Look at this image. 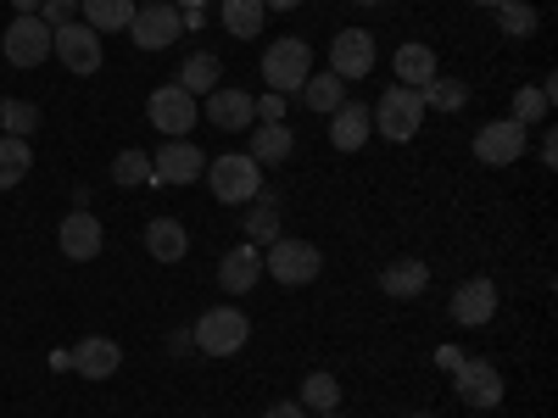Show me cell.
<instances>
[{
    "instance_id": "obj_1",
    "label": "cell",
    "mask_w": 558,
    "mask_h": 418,
    "mask_svg": "<svg viewBox=\"0 0 558 418\" xmlns=\"http://www.w3.org/2000/svg\"><path fill=\"white\" fill-rule=\"evenodd\" d=\"M202 179L213 184V196H218L223 207H246V201H257V196H263V168H257L246 151L213 157V162L202 168Z\"/></svg>"
},
{
    "instance_id": "obj_2",
    "label": "cell",
    "mask_w": 558,
    "mask_h": 418,
    "mask_svg": "<svg viewBox=\"0 0 558 418\" xmlns=\"http://www.w3.org/2000/svg\"><path fill=\"white\" fill-rule=\"evenodd\" d=\"M307 73H313V51H307V39H296V34L274 39L263 51V78H268L274 96H302Z\"/></svg>"
},
{
    "instance_id": "obj_3",
    "label": "cell",
    "mask_w": 558,
    "mask_h": 418,
    "mask_svg": "<svg viewBox=\"0 0 558 418\" xmlns=\"http://www.w3.org/2000/svg\"><path fill=\"white\" fill-rule=\"evenodd\" d=\"M191 341H196V352H207V357H235V352L252 341V318H246L241 307H213V312L196 318Z\"/></svg>"
},
{
    "instance_id": "obj_4",
    "label": "cell",
    "mask_w": 558,
    "mask_h": 418,
    "mask_svg": "<svg viewBox=\"0 0 558 418\" xmlns=\"http://www.w3.org/2000/svg\"><path fill=\"white\" fill-rule=\"evenodd\" d=\"M324 268V251L313 241H286L279 235L274 246H263V273L279 279V285H313Z\"/></svg>"
},
{
    "instance_id": "obj_5",
    "label": "cell",
    "mask_w": 558,
    "mask_h": 418,
    "mask_svg": "<svg viewBox=\"0 0 558 418\" xmlns=\"http://www.w3.org/2000/svg\"><path fill=\"white\" fill-rule=\"evenodd\" d=\"M368 118H375V134H386L391 146H408L418 134V123H425V101H418V89L391 84L380 96V107H368Z\"/></svg>"
},
{
    "instance_id": "obj_6",
    "label": "cell",
    "mask_w": 558,
    "mask_h": 418,
    "mask_svg": "<svg viewBox=\"0 0 558 418\" xmlns=\"http://www.w3.org/2000/svg\"><path fill=\"white\" fill-rule=\"evenodd\" d=\"M146 123L162 139H184L202 123V107H196V96H184L179 84H162V89H151V101H146Z\"/></svg>"
},
{
    "instance_id": "obj_7",
    "label": "cell",
    "mask_w": 558,
    "mask_h": 418,
    "mask_svg": "<svg viewBox=\"0 0 558 418\" xmlns=\"http://www.w3.org/2000/svg\"><path fill=\"white\" fill-rule=\"evenodd\" d=\"M51 57H62V67L68 73H78V78H89V73H101V34L89 28V23H62V28H51Z\"/></svg>"
},
{
    "instance_id": "obj_8",
    "label": "cell",
    "mask_w": 558,
    "mask_h": 418,
    "mask_svg": "<svg viewBox=\"0 0 558 418\" xmlns=\"http://www.w3.org/2000/svg\"><path fill=\"white\" fill-rule=\"evenodd\" d=\"M0 51H7L12 67H39L51 57V23H39L34 12L28 17H12L7 34H0Z\"/></svg>"
},
{
    "instance_id": "obj_9",
    "label": "cell",
    "mask_w": 558,
    "mask_h": 418,
    "mask_svg": "<svg viewBox=\"0 0 558 418\" xmlns=\"http://www.w3.org/2000/svg\"><path fill=\"white\" fill-rule=\"evenodd\" d=\"M475 157H481V168H514V162L525 157V123H514V118L481 123V134H475Z\"/></svg>"
},
{
    "instance_id": "obj_10",
    "label": "cell",
    "mask_w": 558,
    "mask_h": 418,
    "mask_svg": "<svg viewBox=\"0 0 558 418\" xmlns=\"http://www.w3.org/2000/svg\"><path fill=\"white\" fill-rule=\"evenodd\" d=\"M129 34H134V45H140V51H168V45L184 34V23H179V7H173V0H151V7H134V23H129Z\"/></svg>"
},
{
    "instance_id": "obj_11",
    "label": "cell",
    "mask_w": 558,
    "mask_h": 418,
    "mask_svg": "<svg viewBox=\"0 0 558 418\" xmlns=\"http://www.w3.org/2000/svg\"><path fill=\"white\" fill-rule=\"evenodd\" d=\"M452 391H458V402H470L475 413H492L502 402V374L492 362H481V357H463L452 368Z\"/></svg>"
},
{
    "instance_id": "obj_12",
    "label": "cell",
    "mask_w": 558,
    "mask_h": 418,
    "mask_svg": "<svg viewBox=\"0 0 558 418\" xmlns=\"http://www.w3.org/2000/svg\"><path fill=\"white\" fill-rule=\"evenodd\" d=\"M375 34H363V28H347V34H336L330 39V73L347 84V78H368L375 73Z\"/></svg>"
},
{
    "instance_id": "obj_13",
    "label": "cell",
    "mask_w": 558,
    "mask_h": 418,
    "mask_svg": "<svg viewBox=\"0 0 558 418\" xmlns=\"http://www.w3.org/2000/svg\"><path fill=\"white\" fill-rule=\"evenodd\" d=\"M57 246H62V257H73V262H96L101 246H107V229H101L96 212H68L62 229H57Z\"/></svg>"
},
{
    "instance_id": "obj_14",
    "label": "cell",
    "mask_w": 558,
    "mask_h": 418,
    "mask_svg": "<svg viewBox=\"0 0 558 418\" xmlns=\"http://www.w3.org/2000/svg\"><path fill=\"white\" fill-rule=\"evenodd\" d=\"M207 168L202 146H191V139H168V146L151 157V184H196Z\"/></svg>"
},
{
    "instance_id": "obj_15",
    "label": "cell",
    "mask_w": 558,
    "mask_h": 418,
    "mask_svg": "<svg viewBox=\"0 0 558 418\" xmlns=\"http://www.w3.org/2000/svg\"><path fill=\"white\" fill-rule=\"evenodd\" d=\"M452 323H463V330H481V323L497 318V285L492 279H463V285L452 291Z\"/></svg>"
},
{
    "instance_id": "obj_16",
    "label": "cell",
    "mask_w": 558,
    "mask_h": 418,
    "mask_svg": "<svg viewBox=\"0 0 558 418\" xmlns=\"http://www.w3.org/2000/svg\"><path fill=\"white\" fill-rule=\"evenodd\" d=\"M202 118H207L213 128H223V134H241V128L257 123V101L246 96V89H213L207 107H202Z\"/></svg>"
},
{
    "instance_id": "obj_17",
    "label": "cell",
    "mask_w": 558,
    "mask_h": 418,
    "mask_svg": "<svg viewBox=\"0 0 558 418\" xmlns=\"http://www.w3.org/2000/svg\"><path fill=\"white\" fill-rule=\"evenodd\" d=\"M257 273H263V251L246 241V246H235V251H223L218 285H223L229 296H246V291H257Z\"/></svg>"
},
{
    "instance_id": "obj_18",
    "label": "cell",
    "mask_w": 558,
    "mask_h": 418,
    "mask_svg": "<svg viewBox=\"0 0 558 418\" xmlns=\"http://www.w3.org/2000/svg\"><path fill=\"white\" fill-rule=\"evenodd\" d=\"M368 134H375V118H368L363 101H341V107L330 112V146H336V151H357Z\"/></svg>"
},
{
    "instance_id": "obj_19",
    "label": "cell",
    "mask_w": 558,
    "mask_h": 418,
    "mask_svg": "<svg viewBox=\"0 0 558 418\" xmlns=\"http://www.w3.org/2000/svg\"><path fill=\"white\" fill-rule=\"evenodd\" d=\"M118 362H123V346L107 341V335H89V341H78V352H73V368H78L84 380H112Z\"/></svg>"
},
{
    "instance_id": "obj_20",
    "label": "cell",
    "mask_w": 558,
    "mask_h": 418,
    "mask_svg": "<svg viewBox=\"0 0 558 418\" xmlns=\"http://www.w3.org/2000/svg\"><path fill=\"white\" fill-rule=\"evenodd\" d=\"M425 285H430V268L418 262V257H397V262L380 273V291H386L391 302H413V296H425Z\"/></svg>"
},
{
    "instance_id": "obj_21",
    "label": "cell",
    "mask_w": 558,
    "mask_h": 418,
    "mask_svg": "<svg viewBox=\"0 0 558 418\" xmlns=\"http://www.w3.org/2000/svg\"><path fill=\"white\" fill-rule=\"evenodd\" d=\"M391 73L402 78V89H425L436 78V51H430V45H418V39H408V45H397Z\"/></svg>"
},
{
    "instance_id": "obj_22",
    "label": "cell",
    "mask_w": 558,
    "mask_h": 418,
    "mask_svg": "<svg viewBox=\"0 0 558 418\" xmlns=\"http://www.w3.org/2000/svg\"><path fill=\"white\" fill-rule=\"evenodd\" d=\"M146 251L157 262H184V251H191V229H184L179 218H151L146 223Z\"/></svg>"
},
{
    "instance_id": "obj_23",
    "label": "cell",
    "mask_w": 558,
    "mask_h": 418,
    "mask_svg": "<svg viewBox=\"0 0 558 418\" xmlns=\"http://www.w3.org/2000/svg\"><path fill=\"white\" fill-rule=\"evenodd\" d=\"M296 151V134L286 128V123H252V162L257 168H274V162H286Z\"/></svg>"
},
{
    "instance_id": "obj_24",
    "label": "cell",
    "mask_w": 558,
    "mask_h": 418,
    "mask_svg": "<svg viewBox=\"0 0 558 418\" xmlns=\"http://www.w3.org/2000/svg\"><path fill=\"white\" fill-rule=\"evenodd\" d=\"M218 78H223V62H218L213 51L184 57V67H179V89H184V96H213Z\"/></svg>"
},
{
    "instance_id": "obj_25",
    "label": "cell",
    "mask_w": 558,
    "mask_h": 418,
    "mask_svg": "<svg viewBox=\"0 0 558 418\" xmlns=\"http://www.w3.org/2000/svg\"><path fill=\"white\" fill-rule=\"evenodd\" d=\"M78 12L96 34H118L134 23V0H78Z\"/></svg>"
},
{
    "instance_id": "obj_26",
    "label": "cell",
    "mask_w": 558,
    "mask_h": 418,
    "mask_svg": "<svg viewBox=\"0 0 558 418\" xmlns=\"http://www.w3.org/2000/svg\"><path fill=\"white\" fill-rule=\"evenodd\" d=\"M218 17H223V28L235 34V39H257L263 34V0H223L218 7Z\"/></svg>"
},
{
    "instance_id": "obj_27",
    "label": "cell",
    "mask_w": 558,
    "mask_h": 418,
    "mask_svg": "<svg viewBox=\"0 0 558 418\" xmlns=\"http://www.w3.org/2000/svg\"><path fill=\"white\" fill-rule=\"evenodd\" d=\"M347 101V84L336 78V73H307V84H302V107H313V112H336Z\"/></svg>"
},
{
    "instance_id": "obj_28",
    "label": "cell",
    "mask_w": 558,
    "mask_h": 418,
    "mask_svg": "<svg viewBox=\"0 0 558 418\" xmlns=\"http://www.w3.org/2000/svg\"><path fill=\"white\" fill-rule=\"evenodd\" d=\"M302 407L307 413H336L341 407V380L324 374V368H313V374L302 380Z\"/></svg>"
},
{
    "instance_id": "obj_29",
    "label": "cell",
    "mask_w": 558,
    "mask_h": 418,
    "mask_svg": "<svg viewBox=\"0 0 558 418\" xmlns=\"http://www.w3.org/2000/svg\"><path fill=\"white\" fill-rule=\"evenodd\" d=\"M553 96L558 89L553 84H525V89H514V123H547V112H553Z\"/></svg>"
},
{
    "instance_id": "obj_30",
    "label": "cell",
    "mask_w": 558,
    "mask_h": 418,
    "mask_svg": "<svg viewBox=\"0 0 558 418\" xmlns=\"http://www.w3.org/2000/svg\"><path fill=\"white\" fill-rule=\"evenodd\" d=\"M34 168V157H28V139H0V190H12V184H23V173Z\"/></svg>"
},
{
    "instance_id": "obj_31",
    "label": "cell",
    "mask_w": 558,
    "mask_h": 418,
    "mask_svg": "<svg viewBox=\"0 0 558 418\" xmlns=\"http://www.w3.org/2000/svg\"><path fill=\"white\" fill-rule=\"evenodd\" d=\"M492 12H497V28L508 39H531L536 34V7H525V0H502V7H492Z\"/></svg>"
},
{
    "instance_id": "obj_32",
    "label": "cell",
    "mask_w": 558,
    "mask_h": 418,
    "mask_svg": "<svg viewBox=\"0 0 558 418\" xmlns=\"http://www.w3.org/2000/svg\"><path fill=\"white\" fill-rule=\"evenodd\" d=\"M0 128H7L12 139H28V134H39V107H28V101H0Z\"/></svg>"
},
{
    "instance_id": "obj_33",
    "label": "cell",
    "mask_w": 558,
    "mask_h": 418,
    "mask_svg": "<svg viewBox=\"0 0 558 418\" xmlns=\"http://www.w3.org/2000/svg\"><path fill=\"white\" fill-rule=\"evenodd\" d=\"M418 101H425V107H436V112H458L463 101H470V89H463V84H452V78H430L425 89H418Z\"/></svg>"
},
{
    "instance_id": "obj_34",
    "label": "cell",
    "mask_w": 558,
    "mask_h": 418,
    "mask_svg": "<svg viewBox=\"0 0 558 418\" xmlns=\"http://www.w3.org/2000/svg\"><path fill=\"white\" fill-rule=\"evenodd\" d=\"M246 241H252V246H274V241H279V212H274V201H263L257 212H246Z\"/></svg>"
},
{
    "instance_id": "obj_35",
    "label": "cell",
    "mask_w": 558,
    "mask_h": 418,
    "mask_svg": "<svg viewBox=\"0 0 558 418\" xmlns=\"http://www.w3.org/2000/svg\"><path fill=\"white\" fill-rule=\"evenodd\" d=\"M112 179H118V184H151V157H146V151H118Z\"/></svg>"
},
{
    "instance_id": "obj_36",
    "label": "cell",
    "mask_w": 558,
    "mask_h": 418,
    "mask_svg": "<svg viewBox=\"0 0 558 418\" xmlns=\"http://www.w3.org/2000/svg\"><path fill=\"white\" fill-rule=\"evenodd\" d=\"M73 17H78V0H39V23L62 28V23H73Z\"/></svg>"
},
{
    "instance_id": "obj_37",
    "label": "cell",
    "mask_w": 558,
    "mask_h": 418,
    "mask_svg": "<svg viewBox=\"0 0 558 418\" xmlns=\"http://www.w3.org/2000/svg\"><path fill=\"white\" fill-rule=\"evenodd\" d=\"M257 118L263 123H279V118H286V96H274V89H268V96L257 101Z\"/></svg>"
},
{
    "instance_id": "obj_38",
    "label": "cell",
    "mask_w": 558,
    "mask_h": 418,
    "mask_svg": "<svg viewBox=\"0 0 558 418\" xmlns=\"http://www.w3.org/2000/svg\"><path fill=\"white\" fill-rule=\"evenodd\" d=\"M263 418H307V407H302V402H274Z\"/></svg>"
},
{
    "instance_id": "obj_39",
    "label": "cell",
    "mask_w": 558,
    "mask_h": 418,
    "mask_svg": "<svg viewBox=\"0 0 558 418\" xmlns=\"http://www.w3.org/2000/svg\"><path fill=\"white\" fill-rule=\"evenodd\" d=\"M168 352H173V357H184V352H196L191 330H179V335H168Z\"/></svg>"
},
{
    "instance_id": "obj_40",
    "label": "cell",
    "mask_w": 558,
    "mask_h": 418,
    "mask_svg": "<svg viewBox=\"0 0 558 418\" xmlns=\"http://www.w3.org/2000/svg\"><path fill=\"white\" fill-rule=\"evenodd\" d=\"M436 362H441V368H447V374H452V368L463 362V352H458V346H441V352H436Z\"/></svg>"
},
{
    "instance_id": "obj_41",
    "label": "cell",
    "mask_w": 558,
    "mask_h": 418,
    "mask_svg": "<svg viewBox=\"0 0 558 418\" xmlns=\"http://www.w3.org/2000/svg\"><path fill=\"white\" fill-rule=\"evenodd\" d=\"M542 162H547V168L558 162V139H553V128H547V139H542Z\"/></svg>"
},
{
    "instance_id": "obj_42",
    "label": "cell",
    "mask_w": 558,
    "mask_h": 418,
    "mask_svg": "<svg viewBox=\"0 0 558 418\" xmlns=\"http://www.w3.org/2000/svg\"><path fill=\"white\" fill-rule=\"evenodd\" d=\"M291 7H302V0H263V12H291Z\"/></svg>"
},
{
    "instance_id": "obj_43",
    "label": "cell",
    "mask_w": 558,
    "mask_h": 418,
    "mask_svg": "<svg viewBox=\"0 0 558 418\" xmlns=\"http://www.w3.org/2000/svg\"><path fill=\"white\" fill-rule=\"evenodd\" d=\"M28 12L39 17V0H17V17H28Z\"/></svg>"
},
{
    "instance_id": "obj_44",
    "label": "cell",
    "mask_w": 558,
    "mask_h": 418,
    "mask_svg": "<svg viewBox=\"0 0 558 418\" xmlns=\"http://www.w3.org/2000/svg\"><path fill=\"white\" fill-rule=\"evenodd\" d=\"M475 7H502V0H475Z\"/></svg>"
},
{
    "instance_id": "obj_45",
    "label": "cell",
    "mask_w": 558,
    "mask_h": 418,
    "mask_svg": "<svg viewBox=\"0 0 558 418\" xmlns=\"http://www.w3.org/2000/svg\"><path fill=\"white\" fill-rule=\"evenodd\" d=\"M357 7H380V0H357Z\"/></svg>"
},
{
    "instance_id": "obj_46",
    "label": "cell",
    "mask_w": 558,
    "mask_h": 418,
    "mask_svg": "<svg viewBox=\"0 0 558 418\" xmlns=\"http://www.w3.org/2000/svg\"><path fill=\"white\" fill-rule=\"evenodd\" d=\"M318 418H341V413H318Z\"/></svg>"
},
{
    "instance_id": "obj_47",
    "label": "cell",
    "mask_w": 558,
    "mask_h": 418,
    "mask_svg": "<svg viewBox=\"0 0 558 418\" xmlns=\"http://www.w3.org/2000/svg\"><path fill=\"white\" fill-rule=\"evenodd\" d=\"M413 418H436V413H413Z\"/></svg>"
},
{
    "instance_id": "obj_48",
    "label": "cell",
    "mask_w": 558,
    "mask_h": 418,
    "mask_svg": "<svg viewBox=\"0 0 558 418\" xmlns=\"http://www.w3.org/2000/svg\"><path fill=\"white\" fill-rule=\"evenodd\" d=\"M134 7H151V0H134Z\"/></svg>"
}]
</instances>
